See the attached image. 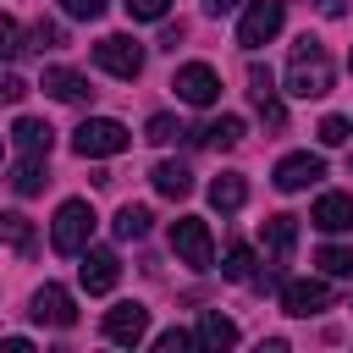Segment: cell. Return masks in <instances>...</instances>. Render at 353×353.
<instances>
[{
	"label": "cell",
	"instance_id": "cell-19",
	"mask_svg": "<svg viewBox=\"0 0 353 353\" xmlns=\"http://www.w3.org/2000/svg\"><path fill=\"white\" fill-rule=\"evenodd\" d=\"M193 342H199V347H210V353H221V347H232V342H237V325H232L221 309H204V314H199Z\"/></svg>",
	"mask_w": 353,
	"mask_h": 353
},
{
	"label": "cell",
	"instance_id": "cell-5",
	"mask_svg": "<svg viewBox=\"0 0 353 353\" xmlns=\"http://www.w3.org/2000/svg\"><path fill=\"white\" fill-rule=\"evenodd\" d=\"M281 22H287V0H254L243 11V22H237V44L243 50H259V44H270L281 33Z\"/></svg>",
	"mask_w": 353,
	"mask_h": 353
},
{
	"label": "cell",
	"instance_id": "cell-10",
	"mask_svg": "<svg viewBox=\"0 0 353 353\" xmlns=\"http://www.w3.org/2000/svg\"><path fill=\"white\" fill-rule=\"evenodd\" d=\"M105 336L121 342V347H138V342L149 336V309H143V303H116V309H105Z\"/></svg>",
	"mask_w": 353,
	"mask_h": 353
},
{
	"label": "cell",
	"instance_id": "cell-16",
	"mask_svg": "<svg viewBox=\"0 0 353 353\" xmlns=\"http://www.w3.org/2000/svg\"><path fill=\"white\" fill-rule=\"evenodd\" d=\"M11 143H17L28 160H44V154H50V143H55V127H50V121H39V116H22V121L11 127Z\"/></svg>",
	"mask_w": 353,
	"mask_h": 353
},
{
	"label": "cell",
	"instance_id": "cell-11",
	"mask_svg": "<svg viewBox=\"0 0 353 353\" xmlns=\"http://www.w3.org/2000/svg\"><path fill=\"white\" fill-rule=\"evenodd\" d=\"M116 276H121V259L110 254V248H83V265H77V281H83V292H110L116 287Z\"/></svg>",
	"mask_w": 353,
	"mask_h": 353
},
{
	"label": "cell",
	"instance_id": "cell-32",
	"mask_svg": "<svg viewBox=\"0 0 353 353\" xmlns=\"http://www.w3.org/2000/svg\"><path fill=\"white\" fill-rule=\"evenodd\" d=\"M320 143H331V149L347 143V116H325V121H320Z\"/></svg>",
	"mask_w": 353,
	"mask_h": 353
},
{
	"label": "cell",
	"instance_id": "cell-30",
	"mask_svg": "<svg viewBox=\"0 0 353 353\" xmlns=\"http://www.w3.org/2000/svg\"><path fill=\"white\" fill-rule=\"evenodd\" d=\"M28 39H33V50H61V22H50V17H39Z\"/></svg>",
	"mask_w": 353,
	"mask_h": 353
},
{
	"label": "cell",
	"instance_id": "cell-14",
	"mask_svg": "<svg viewBox=\"0 0 353 353\" xmlns=\"http://www.w3.org/2000/svg\"><path fill=\"white\" fill-rule=\"evenodd\" d=\"M309 221L320 232H353V193H320L314 210H309Z\"/></svg>",
	"mask_w": 353,
	"mask_h": 353
},
{
	"label": "cell",
	"instance_id": "cell-7",
	"mask_svg": "<svg viewBox=\"0 0 353 353\" xmlns=\"http://www.w3.org/2000/svg\"><path fill=\"white\" fill-rule=\"evenodd\" d=\"M281 309L298 314V320L331 309V281H325V276H298V281H287V287H281Z\"/></svg>",
	"mask_w": 353,
	"mask_h": 353
},
{
	"label": "cell",
	"instance_id": "cell-33",
	"mask_svg": "<svg viewBox=\"0 0 353 353\" xmlns=\"http://www.w3.org/2000/svg\"><path fill=\"white\" fill-rule=\"evenodd\" d=\"M22 94H28V83H22L17 72H0V105H17Z\"/></svg>",
	"mask_w": 353,
	"mask_h": 353
},
{
	"label": "cell",
	"instance_id": "cell-34",
	"mask_svg": "<svg viewBox=\"0 0 353 353\" xmlns=\"http://www.w3.org/2000/svg\"><path fill=\"white\" fill-rule=\"evenodd\" d=\"M188 342H193V336H188V331H176V325H171V331H160V336H154V347H160V353H182V347H188Z\"/></svg>",
	"mask_w": 353,
	"mask_h": 353
},
{
	"label": "cell",
	"instance_id": "cell-4",
	"mask_svg": "<svg viewBox=\"0 0 353 353\" xmlns=\"http://www.w3.org/2000/svg\"><path fill=\"white\" fill-rule=\"evenodd\" d=\"M171 254H176L182 265H193V270H210V265H215V237H210V226H204L199 215L171 221Z\"/></svg>",
	"mask_w": 353,
	"mask_h": 353
},
{
	"label": "cell",
	"instance_id": "cell-17",
	"mask_svg": "<svg viewBox=\"0 0 353 353\" xmlns=\"http://www.w3.org/2000/svg\"><path fill=\"white\" fill-rule=\"evenodd\" d=\"M259 237H265V254H270L276 265H287V254H292V243H298V215H270V221L259 226Z\"/></svg>",
	"mask_w": 353,
	"mask_h": 353
},
{
	"label": "cell",
	"instance_id": "cell-26",
	"mask_svg": "<svg viewBox=\"0 0 353 353\" xmlns=\"http://www.w3.org/2000/svg\"><path fill=\"white\" fill-rule=\"evenodd\" d=\"M314 265H320L325 276H353V243H325V248L314 254Z\"/></svg>",
	"mask_w": 353,
	"mask_h": 353
},
{
	"label": "cell",
	"instance_id": "cell-18",
	"mask_svg": "<svg viewBox=\"0 0 353 353\" xmlns=\"http://www.w3.org/2000/svg\"><path fill=\"white\" fill-rule=\"evenodd\" d=\"M149 182H154L160 199H188V193H193V171H188L182 160H160V165L149 171Z\"/></svg>",
	"mask_w": 353,
	"mask_h": 353
},
{
	"label": "cell",
	"instance_id": "cell-23",
	"mask_svg": "<svg viewBox=\"0 0 353 353\" xmlns=\"http://www.w3.org/2000/svg\"><path fill=\"white\" fill-rule=\"evenodd\" d=\"M44 182H50V176H44V160H28V154H22V160H17V171H11V188H17L22 199H33Z\"/></svg>",
	"mask_w": 353,
	"mask_h": 353
},
{
	"label": "cell",
	"instance_id": "cell-29",
	"mask_svg": "<svg viewBox=\"0 0 353 353\" xmlns=\"http://www.w3.org/2000/svg\"><path fill=\"white\" fill-rule=\"evenodd\" d=\"M121 6H127L132 22H160V17L171 11V0H121Z\"/></svg>",
	"mask_w": 353,
	"mask_h": 353
},
{
	"label": "cell",
	"instance_id": "cell-1",
	"mask_svg": "<svg viewBox=\"0 0 353 353\" xmlns=\"http://www.w3.org/2000/svg\"><path fill=\"white\" fill-rule=\"evenodd\" d=\"M331 55H325V44L320 39H298L292 44V55H287V94H298V99H320V94H331Z\"/></svg>",
	"mask_w": 353,
	"mask_h": 353
},
{
	"label": "cell",
	"instance_id": "cell-13",
	"mask_svg": "<svg viewBox=\"0 0 353 353\" xmlns=\"http://www.w3.org/2000/svg\"><path fill=\"white\" fill-rule=\"evenodd\" d=\"M320 176H325V160L303 149V154H287V160L276 165V176H270V182H276L281 193H298V188H309V182H320Z\"/></svg>",
	"mask_w": 353,
	"mask_h": 353
},
{
	"label": "cell",
	"instance_id": "cell-35",
	"mask_svg": "<svg viewBox=\"0 0 353 353\" xmlns=\"http://www.w3.org/2000/svg\"><path fill=\"white\" fill-rule=\"evenodd\" d=\"M232 6H243V0H204V11H210V17H221V11H232Z\"/></svg>",
	"mask_w": 353,
	"mask_h": 353
},
{
	"label": "cell",
	"instance_id": "cell-24",
	"mask_svg": "<svg viewBox=\"0 0 353 353\" xmlns=\"http://www.w3.org/2000/svg\"><path fill=\"white\" fill-rule=\"evenodd\" d=\"M149 221H154V215H149L143 204H121L110 226H116V237H127V243H132V237H143V232H149Z\"/></svg>",
	"mask_w": 353,
	"mask_h": 353
},
{
	"label": "cell",
	"instance_id": "cell-37",
	"mask_svg": "<svg viewBox=\"0 0 353 353\" xmlns=\"http://www.w3.org/2000/svg\"><path fill=\"white\" fill-rule=\"evenodd\" d=\"M347 66H353V55H347Z\"/></svg>",
	"mask_w": 353,
	"mask_h": 353
},
{
	"label": "cell",
	"instance_id": "cell-6",
	"mask_svg": "<svg viewBox=\"0 0 353 353\" xmlns=\"http://www.w3.org/2000/svg\"><path fill=\"white\" fill-rule=\"evenodd\" d=\"M94 61H99L110 77H127V83H132V77L143 72V44H138L132 33H105V39L94 44Z\"/></svg>",
	"mask_w": 353,
	"mask_h": 353
},
{
	"label": "cell",
	"instance_id": "cell-36",
	"mask_svg": "<svg viewBox=\"0 0 353 353\" xmlns=\"http://www.w3.org/2000/svg\"><path fill=\"white\" fill-rule=\"evenodd\" d=\"M347 171H353V160H347Z\"/></svg>",
	"mask_w": 353,
	"mask_h": 353
},
{
	"label": "cell",
	"instance_id": "cell-2",
	"mask_svg": "<svg viewBox=\"0 0 353 353\" xmlns=\"http://www.w3.org/2000/svg\"><path fill=\"white\" fill-rule=\"evenodd\" d=\"M88 237H94V204L88 199H66L55 210V221H50V248L55 254H83Z\"/></svg>",
	"mask_w": 353,
	"mask_h": 353
},
{
	"label": "cell",
	"instance_id": "cell-28",
	"mask_svg": "<svg viewBox=\"0 0 353 353\" xmlns=\"http://www.w3.org/2000/svg\"><path fill=\"white\" fill-rule=\"evenodd\" d=\"M28 44H22V28L11 22V17H0V61H17Z\"/></svg>",
	"mask_w": 353,
	"mask_h": 353
},
{
	"label": "cell",
	"instance_id": "cell-22",
	"mask_svg": "<svg viewBox=\"0 0 353 353\" xmlns=\"http://www.w3.org/2000/svg\"><path fill=\"white\" fill-rule=\"evenodd\" d=\"M0 243L17 248V254H33V221L17 215V210H0Z\"/></svg>",
	"mask_w": 353,
	"mask_h": 353
},
{
	"label": "cell",
	"instance_id": "cell-9",
	"mask_svg": "<svg viewBox=\"0 0 353 353\" xmlns=\"http://www.w3.org/2000/svg\"><path fill=\"white\" fill-rule=\"evenodd\" d=\"M33 320H39V325H55V331L77 325V303H72V292L55 287V281H44V287L33 292Z\"/></svg>",
	"mask_w": 353,
	"mask_h": 353
},
{
	"label": "cell",
	"instance_id": "cell-21",
	"mask_svg": "<svg viewBox=\"0 0 353 353\" xmlns=\"http://www.w3.org/2000/svg\"><path fill=\"white\" fill-rule=\"evenodd\" d=\"M199 143H210V149H237L243 143V116H215L210 127H199L193 132Z\"/></svg>",
	"mask_w": 353,
	"mask_h": 353
},
{
	"label": "cell",
	"instance_id": "cell-20",
	"mask_svg": "<svg viewBox=\"0 0 353 353\" xmlns=\"http://www.w3.org/2000/svg\"><path fill=\"white\" fill-rule=\"evenodd\" d=\"M210 204H215L221 215H232V210H243V204H248V182H243L237 171H221V176L210 182Z\"/></svg>",
	"mask_w": 353,
	"mask_h": 353
},
{
	"label": "cell",
	"instance_id": "cell-25",
	"mask_svg": "<svg viewBox=\"0 0 353 353\" xmlns=\"http://www.w3.org/2000/svg\"><path fill=\"white\" fill-rule=\"evenodd\" d=\"M221 276L226 281H254V248L248 243H232L226 259H221Z\"/></svg>",
	"mask_w": 353,
	"mask_h": 353
},
{
	"label": "cell",
	"instance_id": "cell-27",
	"mask_svg": "<svg viewBox=\"0 0 353 353\" xmlns=\"http://www.w3.org/2000/svg\"><path fill=\"white\" fill-rule=\"evenodd\" d=\"M176 132H188V127H182L176 116H165V110H160V116H149V127H143V138H149V143H171Z\"/></svg>",
	"mask_w": 353,
	"mask_h": 353
},
{
	"label": "cell",
	"instance_id": "cell-15",
	"mask_svg": "<svg viewBox=\"0 0 353 353\" xmlns=\"http://www.w3.org/2000/svg\"><path fill=\"white\" fill-rule=\"evenodd\" d=\"M50 99H66V105H77V99H94V88H88V77L83 72H72V66H44V83H39Z\"/></svg>",
	"mask_w": 353,
	"mask_h": 353
},
{
	"label": "cell",
	"instance_id": "cell-31",
	"mask_svg": "<svg viewBox=\"0 0 353 353\" xmlns=\"http://www.w3.org/2000/svg\"><path fill=\"white\" fill-rule=\"evenodd\" d=\"M105 6H110V0H61V11H66V17H77V22H99V17H105Z\"/></svg>",
	"mask_w": 353,
	"mask_h": 353
},
{
	"label": "cell",
	"instance_id": "cell-8",
	"mask_svg": "<svg viewBox=\"0 0 353 353\" xmlns=\"http://www.w3.org/2000/svg\"><path fill=\"white\" fill-rule=\"evenodd\" d=\"M171 88H176V99H188V105H215V99H221V77H215V66H204V61L176 66Z\"/></svg>",
	"mask_w": 353,
	"mask_h": 353
},
{
	"label": "cell",
	"instance_id": "cell-3",
	"mask_svg": "<svg viewBox=\"0 0 353 353\" xmlns=\"http://www.w3.org/2000/svg\"><path fill=\"white\" fill-rule=\"evenodd\" d=\"M132 143V132L116 121V116H88L77 132H72V149L83 154V160H105V154H121Z\"/></svg>",
	"mask_w": 353,
	"mask_h": 353
},
{
	"label": "cell",
	"instance_id": "cell-12",
	"mask_svg": "<svg viewBox=\"0 0 353 353\" xmlns=\"http://www.w3.org/2000/svg\"><path fill=\"white\" fill-rule=\"evenodd\" d=\"M248 94H254V105H259V116H265V127H287V105L276 99V77H270V66H248Z\"/></svg>",
	"mask_w": 353,
	"mask_h": 353
}]
</instances>
